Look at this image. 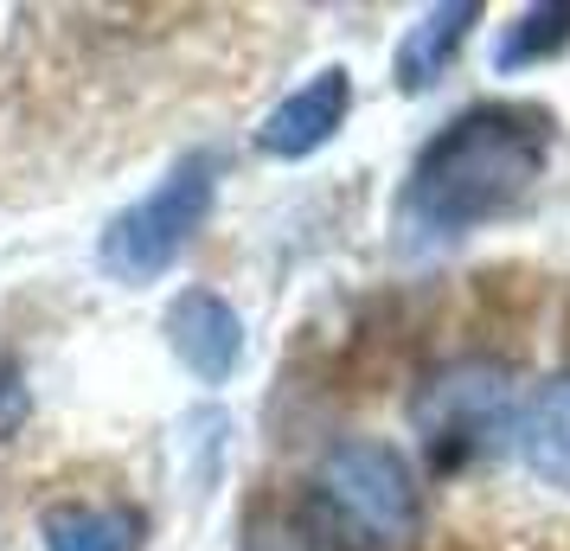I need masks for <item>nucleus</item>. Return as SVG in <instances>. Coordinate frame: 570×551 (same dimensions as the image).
Listing matches in <instances>:
<instances>
[{"mask_svg": "<svg viewBox=\"0 0 570 551\" xmlns=\"http://www.w3.org/2000/svg\"><path fill=\"white\" fill-rule=\"evenodd\" d=\"M474 20H481V7H474V0H442V7H423V13L411 20V32L397 39V58H391L397 90L416 97V90L442 83V71H449L455 52L468 46V27H474Z\"/></svg>", "mask_w": 570, "mask_h": 551, "instance_id": "obj_7", "label": "nucleus"}, {"mask_svg": "<svg viewBox=\"0 0 570 551\" xmlns=\"http://www.w3.org/2000/svg\"><path fill=\"white\" fill-rule=\"evenodd\" d=\"M160 334L174 346V360L193 378H206V385H225L237 372V360H244V321H237V308L218 289H180L167 302Z\"/></svg>", "mask_w": 570, "mask_h": 551, "instance_id": "obj_6", "label": "nucleus"}, {"mask_svg": "<svg viewBox=\"0 0 570 551\" xmlns=\"http://www.w3.org/2000/svg\"><path fill=\"white\" fill-rule=\"evenodd\" d=\"M353 116V78L346 65H321L308 83H295L283 104L263 116L257 129V155L269 160H308L314 148H327Z\"/></svg>", "mask_w": 570, "mask_h": 551, "instance_id": "obj_5", "label": "nucleus"}, {"mask_svg": "<svg viewBox=\"0 0 570 551\" xmlns=\"http://www.w3.org/2000/svg\"><path fill=\"white\" fill-rule=\"evenodd\" d=\"M212 199H218V155H180L160 174L135 206H122L97 237V263L116 283L148 289L155 276H167L174 263L193 250V237L206 232Z\"/></svg>", "mask_w": 570, "mask_h": 551, "instance_id": "obj_2", "label": "nucleus"}, {"mask_svg": "<svg viewBox=\"0 0 570 551\" xmlns=\"http://www.w3.org/2000/svg\"><path fill=\"white\" fill-rule=\"evenodd\" d=\"M513 443L519 462L539 474L544 488L570 494V378H544L539 392L519 404Z\"/></svg>", "mask_w": 570, "mask_h": 551, "instance_id": "obj_8", "label": "nucleus"}, {"mask_svg": "<svg viewBox=\"0 0 570 551\" xmlns=\"http://www.w3.org/2000/svg\"><path fill=\"white\" fill-rule=\"evenodd\" d=\"M551 116L539 104H474L442 122L397 186L391 225L404 244H455L532 199L551 167Z\"/></svg>", "mask_w": 570, "mask_h": 551, "instance_id": "obj_1", "label": "nucleus"}, {"mask_svg": "<svg viewBox=\"0 0 570 551\" xmlns=\"http://www.w3.org/2000/svg\"><path fill=\"white\" fill-rule=\"evenodd\" d=\"M519 417V378L500 360H449L411 392V430L416 449L436 474H462L488 462L513 436Z\"/></svg>", "mask_w": 570, "mask_h": 551, "instance_id": "obj_3", "label": "nucleus"}, {"mask_svg": "<svg viewBox=\"0 0 570 551\" xmlns=\"http://www.w3.org/2000/svg\"><path fill=\"white\" fill-rule=\"evenodd\" d=\"M39 532H46V551H141L148 545V513L122 506V500H109V506L65 500L39 520Z\"/></svg>", "mask_w": 570, "mask_h": 551, "instance_id": "obj_9", "label": "nucleus"}, {"mask_svg": "<svg viewBox=\"0 0 570 551\" xmlns=\"http://www.w3.org/2000/svg\"><path fill=\"white\" fill-rule=\"evenodd\" d=\"M32 417V385H27V372L13 366V360H0V443L7 436H20Z\"/></svg>", "mask_w": 570, "mask_h": 551, "instance_id": "obj_11", "label": "nucleus"}, {"mask_svg": "<svg viewBox=\"0 0 570 551\" xmlns=\"http://www.w3.org/2000/svg\"><path fill=\"white\" fill-rule=\"evenodd\" d=\"M570 52V0H544V7H519L513 27L493 39V71L513 78V71H532L544 58Z\"/></svg>", "mask_w": 570, "mask_h": 551, "instance_id": "obj_10", "label": "nucleus"}, {"mask_svg": "<svg viewBox=\"0 0 570 551\" xmlns=\"http://www.w3.org/2000/svg\"><path fill=\"white\" fill-rule=\"evenodd\" d=\"M314 506L340 551H397L416 532V469L404 449L379 443V436H353L321 462V488Z\"/></svg>", "mask_w": 570, "mask_h": 551, "instance_id": "obj_4", "label": "nucleus"}]
</instances>
